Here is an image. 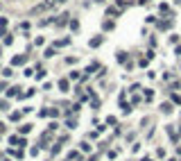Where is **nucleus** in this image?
Here are the masks:
<instances>
[{
  "label": "nucleus",
  "mask_w": 181,
  "mask_h": 161,
  "mask_svg": "<svg viewBox=\"0 0 181 161\" xmlns=\"http://www.w3.org/2000/svg\"><path fill=\"white\" fill-rule=\"evenodd\" d=\"M57 0H48V2H41L39 7H34V14H41V11H45V9H50L52 5H54Z\"/></svg>",
  "instance_id": "f257e3e1"
},
{
  "label": "nucleus",
  "mask_w": 181,
  "mask_h": 161,
  "mask_svg": "<svg viewBox=\"0 0 181 161\" xmlns=\"http://www.w3.org/2000/svg\"><path fill=\"white\" fill-rule=\"evenodd\" d=\"M11 64H14V66H23V64H25V57H23V55H16V57L11 59Z\"/></svg>",
  "instance_id": "f03ea898"
},
{
  "label": "nucleus",
  "mask_w": 181,
  "mask_h": 161,
  "mask_svg": "<svg viewBox=\"0 0 181 161\" xmlns=\"http://www.w3.org/2000/svg\"><path fill=\"white\" fill-rule=\"evenodd\" d=\"M66 18H68V14H63V16H59V21H57V27H61V25H66Z\"/></svg>",
  "instance_id": "7ed1b4c3"
},
{
  "label": "nucleus",
  "mask_w": 181,
  "mask_h": 161,
  "mask_svg": "<svg viewBox=\"0 0 181 161\" xmlns=\"http://www.w3.org/2000/svg\"><path fill=\"white\" fill-rule=\"evenodd\" d=\"M68 86H70V84H68L66 79H61V82H59V88H61V91H68Z\"/></svg>",
  "instance_id": "20e7f679"
},
{
  "label": "nucleus",
  "mask_w": 181,
  "mask_h": 161,
  "mask_svg": "<svg viewBox=\"0 0 181 161\" xmlns=\"http://www.w3.org/2000/svg\"><path fill=\"white\" fill-rule=\"evenodd\" d=\"M100 43H102V37H98V39H93V41H91V46H93V48H98Z\"/></svg>",
  "instance_id": "39448f33"
},
{
  "label": "nucleus",
  "mask_w": 181,
  "mask_h": 161,
  "mask_svg": "<svg viewBox=\"0 0 181 161\" xmlns=\"http://www.w3.org/2000/svg\"><path fill=\"white\" fill-rule=\"evenodd\" d=\"M161 109L165 111V114H170V111H172V107H170V104H168V102H165V104H161Z\"/></svg>",
  "instance_id": "423d86ee"
},
{
  "label": "nucleus",
  "mask_w": 181,
  "mask_h": 161,
  "mask_svg": "<svg viewBox=\"0 0 181 161\" xmlns=\"http://www.w3.org/2000/svg\"><path fill=\"white\" fill-rule=\"evenodd\" d=\"M45 57H54V48H48V50H45Z\"/></svg>",
  "instance_id": "0eeeda50"
},
{
  "label": "nucleus",
  "mask_w": 181,
  "mask_h": 161,
  "mask_svg": "<svg viewBox=\"0 0 181 161\" xmlns=\"http://www.w3.org/2000/svg\"><path fill=\"white\" fill-rule=\"evenodd\" d=\"M30 130H32V125H23V127H21V132H23V134H27Z\"/></svg>",
  "instance_id": "6e6552de"
},
{
  "label": "nucleus",
  "mask_w": 181,
  "mask_h": 161,
  "mask_svg": "<svg viewBox=\"0 0 181 161\" xmlns=\"http://www.w3.org/2000/svg\"><path fill=\"white\" fill-rule=\"evenodd\" d=\"M2 75H5V77H11L14 73H11V68H5V70H2Z\"/></svg>",
  "instance_id": "1a4fd4ad"
},
{
  "label": "nucleus",
  "mask_w": 181,
  "mask_h": 161,
  "mask_svg": "<svg viewBox=\"0 0 181 161\" xmlns=\"http://www.w3.org/2000/svg\"><path fill=\"white\" fill-rule=\"evenodd\" d=\"M0 109H7V102H5V100H0Z\"/></svg>",
  "instance_id": "9d476101"
},
{
  "label": "nucleus",
  "mask_w": 181,
  "mask_h": 161,
  "mask_svg": "<svg viewBox=\"0 0 181 161\" xmlns=\"http://www.w3.org/2000/svg\"><path fill=\"white\" fill-rule=\"evenodd\" d=\"M0 55H2V48H0Z\"/></svg>",
  "instance_id": "9b49d317"
}]
</instances>
